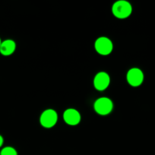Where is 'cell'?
<instances>
[{
    "mask_svg": "<svg viewBox=\"0 0 155 155\" xmlns=\"http://www.w3.org/2000/svg\"><path fill=\"white\" fill-rule=\"evenodd\" d=\"M132 12V6L126 0H118L112 6V13L119 19L129 18Z\"/></svg>",
    "mask_w": 155,
    "mask_h": 155,
    "instance_id": "cell-1",
    "label": "cell"
},
{
    "mask_svg": "<svg viewBox=\"0 0 155 155\" xmlns=\"http://www.w3.org/2000/svg\"><path fill=\"white\" fill-rule=\"evenodd\" d=\"M94 109L97 114L102 116L109 114L113 109V103L110 98L107 97H101L95 101Z\"/></svg>",
    "mask_w": 155,
    "mask_h": 155,
    "instance_id": "cell-2",
    "label": "cell"
},
{
    "mask_svg": "<svg viewBox=\"0 0 155 155\" xmlns=\"http://www.w3.org/2000/svg\"><path fill=\"white\" fill-rule=\"evenodd\" d=\"M94 48L100 55H108L113 49L112 42L106 36H100L96 39L94 42Z\"/></svg>",
    "mask_w": 155,
    "mask_h": 155,
    "instance_id": "cell-3",
    "label": "cell"
},
{
    "mask_svg": "<svg viewBox=\"0 0 155 155\" xmlns=\"http://www.w3.org/2000/svg\"><path fill=\"white\" fill-rule=\"evenodd\" d=\"M58 120V114L53 109H46L44 110L40 117L41 126L46 129H50L54 127Z\"/></svg>",
    "mask_w": 155,
    "mask_h": 155,
    "instance_id": "cell-4",
    "label": "cell"
},
{
    "mask_svg": "<svg viewBox=\"0 0 155 155\" xmlns=\"http://www.w3.org/2000/svg\"><path fill=\"white\" fill-rule=\"evenodd\" d=\"M144 73L138 68H132L126 74V80L128 83L132 87H138L144 82Z\"/></svg>",
    "mask_w": 155,
    "mask_h": 155,
    "instance_id": "cell-5",
    "label": "cell"
},
{
    "mask_svg": "<svg viewBox=\"0 0 155 155\" xmlns=\"http://www.w3.org/2000/svg\"><path fill=\"white\" fill-rule=\"evenodd\" d=\"M110 83V77L106 72L101 71L97 73L94 78V86L97 90L104 91Z\"/></svg>",
    "mask_w": 155,
    "mask_h": 155,
    "instance_id": "cell-6",
    "label": "cell"
},
{
    "mask_svg": "<svg viewBox=\"0 0 155 155\" xmlns=\"http://www.w3.org/2000/svg\"><path fill=\"white\" fill-rule=\"evenodd\" d=\"M81 114L74 108H68L63 113V120L68 125L76 126L81 122Z\"/></svg>",
    "mask_w": 155,
    "mask_h": 155,
    "instance_id": "cell-7",
    "label": "cell"
},
{
    "mask_svg": "<svg viewBox=\"0 0 155 155\" xmlns=\"http://www.w3.org/2000/svg\"><path fill=\"white\" fill-rule=\"evenodd\" d=\"M16 49V43L12 39L2 41L0 45V53L3 56H9L13 54Z\"/></svg>",
    "mask_w": 155,
    "mask_h": 155,
    "instance_id": "cell-8",
    "label": "cell"
},
{
    "mask_svg": "<svg viewBox=\"0 0 155 155\" xmlns=\"http://www.w3.org/2000/svg\"><path fill=\"white\" fill-rule=\"evenodd\" d=\"M0 155H18V152L12 147L7 146L2 149L0 151Z\"/></svg>",
    "mask_w": 155,
    "mask_h": 155,
    "instance_id": "cell-9",
    "label": "cell"
},
{
    "mask_svg": "<svg viewBox=\"0 0 155 155\" xmlns=\"http://www.w3.org/2000/svg\"><path fill=\"white\" fill-rule=\"evenodd\" d=\"M3 142H4V139H3L2 136L1 135H0V148H1V147L2 146Z\"/></svg>",
    "mask_w": 155,
    "mask_h": 155,
    "instance_id": "cell-10",
    "label": "cell"
},
{
    "mask_svg": "<svg viewBox=\"0 0 155 155\" xmlns=\"http://www.w3.org/2000/svg\"><path fill=\"white\" fill-rule=\"evenodd\" d=\"M1 43H2V40H1V39H0V45H1Z\"/></svg>",
    "mask_w": 155,
    "mask_h": 155,
    "instance_id": "cell-11",
    "label": "cell"
}]
</instances>
